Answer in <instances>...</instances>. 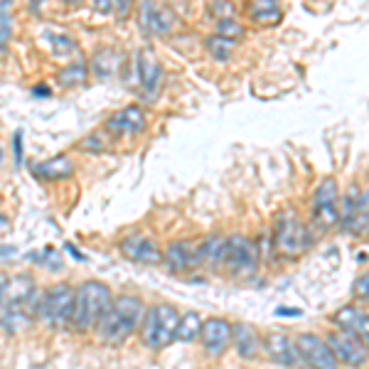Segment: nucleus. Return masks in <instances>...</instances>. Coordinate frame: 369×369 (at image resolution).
<instances>
[{
	"mask_svg": "<svg viewBox=\"0 0 369 369\" xmlns=\"http://www.w3.org/2000/svg\"><path fill=\"white\" fill-rule=\"evenodd\" d=\"M143 313H145V305L136 295L113 298L111 305L106 308V313H103V318L98 320L96 325L98 340H101L103 345H123L140 327Z\"/></svg>",
	"mask_w": 369,
	"mask_h": 369,
	"instance_id": "obj_1",
	"label": "nucleus"
},
{
	"mask_svg": "<svg viewBox=\"0 0 369 369\" xmlns=\"http://www.w3.org/2000/svg\"><path fill=\"white\" fill-rule=\"evenodd\" d=\"M113 295L106 283L98 280H86L76 288L74 293V310H72V327L76 332H91L96 330L98 320L103 318L106 308L111 305Z\"/></svg>",
	"mask_w": 369,
	"mask_h": 369,
	"instance_id": "obj_2",
	"label": "nucleus"
},
{
	"mask_svg": "<svg viewBox=\"0 0 369 369\" xmlns=\"http://www.w3.org/2000/svg\"><path fill=\"white\" fill-rule=\"evenodd\" d=\"M180 313L175 305L160 303L153 305L143 313L140 320V337L150 350H163V347L175 342V330H178Z\"/></svg>",
	"mask_w": 369,
	"mask_h": 369,
	"instance_id": "obj_3",
	"label": "nucleus"
},
{
	"mask_svg": "<svg viewBox=\"0 0 369 369\" xmlns=\"http://www.w3.org/2000/svg\"><path fill=\"white\" fill-rule=\"evenodd\" d=\"M313 244L308 227L303 225L298 215L293 210L283 212L276 220V229H273V249H276L278 256L283 259H298Z\"/></svg>",
	"mask_w": 369,
	"mask_h": 369,
	"instance_id": "obj_4",
	"label": "nucleus"
},
{
	"mask_svg": "<svg viewBox=\"0 0 369 369\" xmlns=\"http://www.w3.org/2000/svg\"><path fill=\"white\" fill-rule=\"evenodd\" d=\"M74 293L69 283H57L45 290V295L38 303V318L52 330H62L72 323V310H74Z\"/></svg>",
	"mask_w": 369,
	"mask_h": 369,
	"instance_id": "obj_5",
	"label": "nucleus"
},
{
	"mask_svg": "<svg viewBox=\"0 0 369 369\" xmlns=\"http://www.w3.org/2000/svg\"><path fill=\"white\" fill-rule=\"evenodd\" d=\"M225 266L234 278H251L259 271V249L246 237H229L225 246Z\"/></svg>",
	"mask_w": 369,
	"mask_h": 369,
	"instance_id": "obj_6",
	"label": "nucleus"
},
{
	"mask_svg": "<svg viewBox=\"0 0 369 369\" xmlns=\"http://www.w3.org/2000/svg\"><path fill=\"white\" fill-rule=\"evenodd\" d=\"M298 362H303L308 369H340V362L335 360L327 342L315 332H300L293 342Z\"/></svg>",
	"mask_w": 369,
	"mask_h": 369,
	"instance_id": "obj_7",
	"label": "nucleus"
},
{
	"mask_svg": "<svg viewBox=\"0 0 369 369\" xmlns=\"http://www.w3.org/2000/svg\"><path fill=\"white\" fill-rule=\"evenodd\" d=\"M313 222L320 234L330 232L340 222V192L332 178L320 183L313 195Z\"/></svg>",
	"mask_w": 369,
	"mask_h": 369,
	"instance_id": "obj_8",
	"label": "nucleus"
},
{
	"mask_svg": "<svg viewBox=\"0 0 369 369\" xmlns=\"http://www.w3.org/2000/svg\"><path fill=\"white\" fill-rule=\"evenodd\" d=\"M367 222H369V210H367V190L352 187L340 205V225L342 229L352 237H365L367 234Z\"/></svg>",
	"mask_w": 369,
	"mask_h": 369,
	"instance_id": "obj_9",
	"label": "nucleus"
},
{
	"mask_svg": "<svg viewBox=\"0 0 369 369\" xmlns=\"http://www.w3.org/2000/svg\"><path fill=\"white\" fill-rule=\"evenodd\" d=\"M325 342L340 365L352 367V369H360L367 365V342H362L360 337L337 330V332H332Z\"/></svg>",
	"mask_w": 369,
	"mask_h": 369,
	"instance_id": "obj_10",
	"label": "nucleus"
},
{
	"mask_svg": "<svg viewBox=\"0 0 369 369\" xmlns=\"http://www.w3.org/2000/svg\"><path fill=\"white\" fill-rule=\"evenodd\" d=\"M138 23L145 35L163 38V35H170L178 28V15H175L173 8H165V5H155L153 0H145V3L140 5Z\"/></svg>",
	"mask_w": 369,
	"mask_h": 369,
	"instance_id": "obj_11",
	"label": "nucleus"
},
{
	"mask_svg": "<svg viewBox=\"0 0 369 369\" xmlns=\"http://www.w3.org/2000/svg\"><path fill=\"white\" fill-rule=\"evenodd\" d=\"M118 249L133 263H143V266H158V263H163V249L158 246L155 239L143 237V234L126 237L118 244Z\"/></svg>",
	"mask_w": 369,
	"mask_h": 369,
	"instance_id": "obj_12",
	"label": "nucleus"
},
{
	"mask_svg": "<svg viewBox=\"0 0 369 369\" xmlns=\"http://www.w3.org/2000/svg\"><path fill=\"white\" fill-rule=\"evenodd\" d=\"M145 111L140 106H126L123 111H116L113 116H108L106 121V133H111L113 138H128V136H140L145 131Z\"/></svg>",
	"mask_w": 369,
	"mask_h": 369,
	"instance_id": "obj_13",
	"label": "nucleus"
},
{
	"mask_svg": "<svg viewBox=\"0 0 369 369\" xmlns=\"http://www.w3.org/2000/svg\"><path fill=\"white\" fill-rule=\"evenodd\" d=\"M200 337H202V347H205L210 355H215V357L225 355V352L229 350V345H232V325H229V320H225V318L202 320Z\"/></svg>",
	"mask_w": 369,
	"mask_h": 369,
	"instance_id": "obj_14",
	"label": "nucleus"
},
{
	"mask_svg": "<svg viewBox=\"0 0 369 369\" xmlns=\"http://www.w3.org/2000/svg\"><path fill=\"white\" fill-rule=\"evenodd\" d=\"M138 79H140V89H143V96L148 101H153L158 96V91L163 89V67H160L158 57L150 50L138 52Z\"/></svg>",
	"mask_w": 369,
	"mask_h": 369,
	"instance_id": "obj_15",
	"label": "nucleus"
},
{
	"mask_svg": "<svg viewBox=\"0 0 369 369\" xmlns=\"http://www.w3.org/2000/svg\"><path fill=\"white\" fill-rule=\"evenodd\" d=\"M332 325H337V330L347 332V335L360 337L362 342H369V318L367 310L360 305H345L330 318Z\"/></svg>",
	"mask_w": 369,
	"mask_h": 369,
	"instance_id": "obj_16",
	"label": "nucleus"
},
{
	"mask_svg": "<svg viewBox=\"0 0 369 369\" xmlns=\"http://www.w3.org/2000/svg\"><path fill=\"white\" fill-rule=\"evenodd\" d=\"M163 261L173 273H190L195 268H200L197 246H192L190 242H173L163 251Z\"/></svg>",
	"mask_w": 369,
	"mask_h": 369,
	"instance_id": "obj_17",
	"label": "nucleus"
},
{
	"mask_svg": "<svg viewBox=\"0 0 369 369\" xmlns=\"http://www.w3.org/2000/svg\"><path fill=\"white\" fill-rule=\"evenodd\" d=\"M263 347H266L271 362H276L278 367H285V369L298 367V355H295V347L288 335L271 332V335H266V340H263Z\"/></svg>",
	"mask_w": 369,
	"mask_h": 369,
	"instance_id": "obj_18",
	"label": "nucleus"
},
{
	"mask_svg": "<svg viewBox=\"0 0 369 369\" xmlns=\"http://www.w3.org/2000/svg\"><path fill=\"white\" fill-rule=\"evenodd\" d=\"M232 345L244 360H256L261 352V337H259L256 327L249 323H237L232 325Z\"/></svg>",
	"mask_w": 369,
	"mask_h": 369,
	"instance_id": "obj_19",
	"label": "nucleus"
},
{
	"mask_svg": "<svg viewBox=\"0 0 369 369\" xmlns=\"http://www.w3.org/2000/svg\"><path fill=\"white\" fill-rule=\"evenodd\" d=\"M28 303H35V285L30 276H18L8 280V290L3 298V310L25 308Z\"/></svg>",
	"mask_w": 369,
	"mask_h": 369,
	"instance_id": "obj_20",
	"label": "nucleus"
},
{
	"mask_svg": "<svg viewBox=\"0 0 369 369\" xmlns=\"http://www.w3.org/2000/svg\"><path fill=\"white\" fill-rule=\"evenodd\" d=\"M246 13L254 23L259 25H278L280 18H283V10H280L278 0H246Z\"/></svg>",
	"mask_w": 369,
	"mask_h": 369,
	"instance_id": "obj_21",
	"label": "nucleus"
},
{
	"mask_svg": "<svg viewBox=\"0 0 369 369\" xmlns=\"http://www.w3.org/2000/svg\"><path fill=\"white\" fill-rule=\"evenodd\" d=\"M225 237H207L205 242L197 246V259H200V266H210L215 271H220L225 266Z\"/></svg>",
	"mask_w": 369,
	"mask_h": 369,
	"instance_id": "obj_22",
	"label": "nucleus"
},
{
	"mask_svg": "<svg viewBox=\"0 0 369 369\" xmlns=\"http://www.w3.org/2000/svg\"><path fill=\"white\" fill-rule=\"evenodd\" d=\"M35 175L42 180H64L74 173V163H72L67 155H57V158H50L45 163L35 165Z\"/></svg>",
	"mask_w": 369,
	"mask_h": 369,
	"instance_id": "obj_23",
	"label": "nucleus"
},
{
	"mask_svg": "<svg viewBox=\"0 0 369 369\" xmlns=\"http://www.w3.org/2000/svg\"><path fill=\"white\" fill-rule=\"evenodd\" d=\"M202 318L195 310H187L185 315H180L178 330H175V342H195L200 337Z\"/></svg>",
	"mask_w": 369,
	"mask_h": 369,
	"instance_id": "obj_24",
	"label": "nucleus"
},
{
	"mask_svg": "<svg viewBox=\"0 0 369 369\" xmlns=\"http://www.w3.org/2000/svg\"><path fill=\"white\" fill-rule=\"evenodd\" d=\"M118 64H121V57H118V52L116 50H101V52H96V57L91 59V69H93V74L96 76H111L113 72L118 69Z\"/></svg>",
	"mask_w": 369,
	"mask_h": 369,
	"instance_id": "obj_25",
	"label": "nucleus"
},
{
	"mask_svg": "<svg viewBox=\"0 0 369 369\" xmlns=\"http://www.w3.org/2000/svg\"><path fill=\"white\" fill-rule=\"evenodd\" d=\"M86 76H89V64L76 62V64L64 67V69L57 74V79H59V84L67 86V89H76V86L86 84Z\"/></svg>",
	"mask_w": 369,
	"mask_h": 369,
	"instance_id": "obj_26",
	"label": "nucleus"
},
{
	"mask_svg": "<svg viewBox=\"0 0 369 369\" xmlns=\"http://www.w3.org/2000/svg\"><path fill=\"white\" fill-rule=\"evenodd\" d=\"M234 47L237 42L234 40H227V38H220V35H212V38L205 40V50L215 57L217 62H227L229 57L234 55Z\"/></svg>",
	"mask_w": 369,
	"mask_h": 369,
	"instance_id": "obj_27",
	"label": "nucleus"
},
{
	"mask_svg": "<svg viewBox=\"0 0 369 369\" xmlns=\"http://www.w3.org/2000/svg\"><path fill=\"white\" fill-rule=\"evenodd\" d=\"M30 315L25 313V308H15V310H5L3 318H0V327L8 332H20L30 325Z\"/></svg>",
	"mask_w": 369,
	"mask_h": 369,
	"instance_id": "obj_28",
	"label": "nucleus"
},
{
	"mask_svg": "<svg viewBox=\"0 0 369 369\" xmlns=\"http://www.w3.org/2000/svg\"><path fill=\"white\" fill-rule=\"evenodd\" d=\"M217 35H220V38H227V40H234V42H237V40L244 38V28L234 18L220 20V23H217Z\"/></svg>",
	"mask_w": 369,
	"mask_h": 369,
	"instance_id": "obj_29",
	"label": "nucleus"
},
{
	"mask_svg": "<svg viewBox=\"0 0 369 369\" xmlns=\"http://www.w3.org/2000/svg\"><path fill=\"white\" fill-rule=\"evenodd\" d=\"M50 42H52V52L57 57H69L76 52V42L69 38H62V35H50Z\"/></svg>",
	"mask_w": 369,
	"mask_h": 369,
	"instance_id": "obj_30",
	"label": "nucleus"
},
{
	"mask_svg": "<svg viewBox=\"0 0 369 369\" xmlns=\"http://www.w3.org/2000/svg\"><path fill=\"white\" fill-rule=\"evenodd\" d=\"M210 13L215 15L217 20H229L234 18L237 8H234V3H229V0H215V3L210 5Z\"/></svg>",
	"mask_w": 369,
	"mask_h": 369,
	"instance_id": "obj_31",
	"label": "nucleus"
},
{
	"mask_svg": "<svg viewBox=\"0 0 369 369\" xmlns=\"http://www.w3.org/2000/svg\"><path fill=\"white\" fill-rule=\"evenodd\" d=\"M103 143H106V140H101V133H91L89 138L81 140L79 148H81V150H91V153H101V150L106 148Z\"/></svg>",
	"mask_w": 369,
	"mask_h": 369,
	"instance_id": "obj_32",
	"label": "nucleus"
},
{
	"mask_svg": "<svg viewBox=\"0 0 369 369\" xmlns=\"http://www.w3.org/2000/svg\"><path fill=\"white\" fill-rule=\"evenodd\" d=\"M133 8V0H111V10H116L118 18H128Z\"/></svg>",
	"mask_w": 369,
	"mask_h": 369,
	"instance_id": "obj_33",
	"label": "nucleus"
},
{
	"mask_svg": "<svg viewBox=\"0 0 369 369\" xmlns=\"http://www.w3.org/2000/svg\"><path fill=\"white\" fill-rule=\"evenodd\" d=\"M13 150H15V163L18 165H23V133H15V138H13Z\"/></svg>",
	"mask_w": 369,
	"mask_h": 369,
	"instance_id": "obj_34",
	"label": "nucleus"
},
{
	"mask_svg": "<svg viewBox=\"0 0 369 369\" xmlns=\"http://www.w3.org/2000/svg\"><path fill=\"white\" fill-rule=\"evenodd\" d=\"M355 293L360 295V300H362V303H367V273H362V278L357 280V285H355Z\"/></svg>",
	"mask_w": 369,
	"mask_h": 369,
	"instance_id": "obj_35",
	"label": "nucleus"
},
{
	"mask_svg": "<svg viewBox=\"0 0 369 369\" xmlns=\"http://www.w3.org/2000/svg\"><path fill=\"white\" fill-rule=\"evenodd\" d=\"M93 8H96V13L108 15L111 13V0H93Z\"/></svg>",
	"mask_w": 369,
	"mask_h": 369,
	"instance_id": "obj_36",
	"label": "nucleus"
},
{
	"mask_svg": "<svg viewBox=\"0 0 369 369\" xmlns=\"http://www.w3.org/2000/svg\"><path fill=\"white\" fill-rule=\"evenodd\" d=\"M8 276H5L3 271H0V308H3V298H5V290H8Z\"/></svg>",
	"mask_w": 369,
	"mask_h": 369,
	"instance_id": "obj_37",
	"label": "nucleus"
},
{
	"mask_svg": "<svg viewBox=\"0 0 369 369\" xmlns=\"http://www.w3.org/2000/svg\"><path fill=\"white\" fill-rule=\"evenodd\" d=\"M276 315H300V310H288V308H278Z\"/></svg>",
	"mask_w": 369,
	"mask_h": 369,
	"instance_id": "obj_38",
	"label": "nucleus"
},
{
	"mask_svg": "<svg viewBox=\"0 0 369 369\" xmlns=\"http://www.w3.org/2000/svg\"><path fill=\"white\" fill-rule=\"evenodd\" d=\"M8 225H10V222H8V217H5L3 212H0V232H5V229H8Z\"/></svg>",
	"mask_w": 369,
	"mask_h": 369,
	"instance_id": "obj_39",
	"label": "nucleus"
},
{
	"mask_svg": "<svg viewBox=\"0 0 369 369\" xmlns=\"http://www.w3.org/2000/svg\"><path fill=\"white\" fill-rule=\"evenodd\" d=\"M38 96H50V89H42V84H40V89H35Z\"/></svg>",
	"mask_w": 369,
	"mask_h": 369,
	"instance_id": "obj_40",
	"label": "nucleus"
},
{
	"mask_svg": "<svg viewBox=\"0 0 369 369\" xmlns=\"http://www.w3.org/2000/svg\"><path fill=\"white\" fill-rule=\"evenodd\" d=\"M64 3H69V5H79L81 0H64Z\"/></svg>",
	"mask_w": 369,
	"mask_h": 369,
	"instance_id": "obj_41",
	"label": "nucleus"
},
{
	"mask_svg": "<svg viewBox=\"0 0 369 369\" xmlns=\"http://www.w3.org/2000/svg\"><path fill=\"white\" fill-rule=\"evenodd\" d=\"M0 158H3V153H0Z\"/></svg>",
	"mask_w": 369,
	"mask_h": 369,
	"instance_id": "obj_42",
	"label": "nucleus"
}]
</instances>
